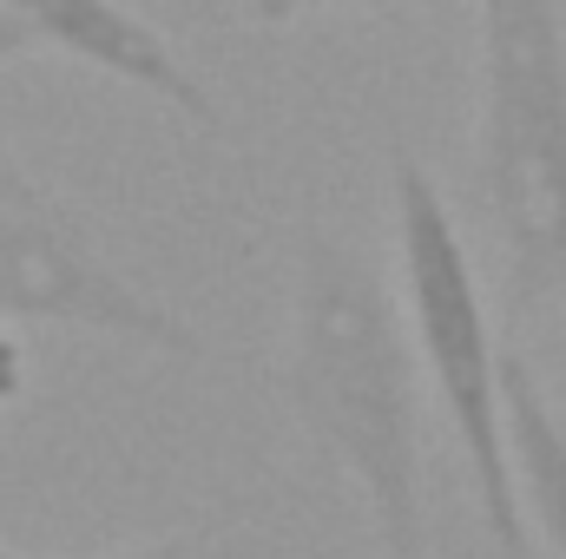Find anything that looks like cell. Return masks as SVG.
Segmentation results:
<instances>
[{"label":"cell","instance_id":"cell-5","mask_svg":"<svg viewBox=\"0 0 566 559\" xmlns=\"http://www.w3.org/2000/svg\"><path fill=\"white\" fill-rule=\"evenodd\" d=\"M7 7L27 20L33 46H53L60 60L133 86L151 106H171L191 126H218L224 119L218 93L198 80V66L145 13H133L126 0H7Z\"/></svg>","mask_w":566,"mask_h":559},{"label":"cell","instance_id":"cell-8","mask_svg":"<svg viewBox=\"0 0 566 559\" xmlns=\"http://www.w3.org/2000/svg\"><path fill=\"white\" fill-rule=\"evenodd\" d=\"M329 7H389V0H251V20L264 27H290L303 13H329Z\"/></svg>","mask_w":566,"mask_h":559},{"label":"cell","instance_id":"cell-7","mask_svg":"<svg viewBox=\"0 0 566 559\" xmlns=\"http://www.w3.org/2000/svg\"><path fill=\"white\" fill-rule=\"evenodd\" d=\"M27 395V342H20V323L0 316V415Z\"/></svg>","mask_w":566,"mask_h":559},{"label":"cell","instance_id":"cell-2","mask_svg":"<svg viewBox=\"0 0 566 559\" xmlns=\"http://www.w3.org/2000/svg\"><path fill=\"white\" fill-rule=\"evenodd\" d=\"M474 204L514 309L566 316V13L474 0Z\"/></svg>","mask_w":566,"mask_h":559},{"label":"cell","instance_id":"cell-9","mask_svg":"<svg viewBox=\"0 0 566 559\" xmlns=\"http://www.w3.org/2000/svg\"><path fill=\"white\" fill-rule=\"evenodd\" d=\"M198 527L191 534H165V540H145V547H133V553H113V559H198ZM0 559H27V553H13V547H0Z\"/></svg>","mask_w":566,"mask_h":559},{"label":"cell","instance_id":"cell-3","mask_svg":"<svg viewBox=\"0 0 566 559\" xmlns=\"http://www.w3.org/2000/svg\"><path fill=\"white\" fill-rule=\"evenodd\" d=\"M389 224H396V289H402L409 342L468 461L481 527L501 559H534V527L521 514L514 454H507V402H501L507 349L494 342L488 289L461 238V218L409 145L389 151Z\"/></svg>","mask_w":566,"mask_h":559},{"label":"cell","instance_id":"cell-1","mask_svg":"<svg viewBox=\"0 0 566 559\" xmlns=\"http://www.w3.org/2000/svg\"><path fill=\"white\" fill-rule=\"evenodd\" d=\"M422 362L409 342L402 289L382 264L310 224L296 238L283 395L303 434L349 474L369 507L382 559H434L422 500Z\"/></svg>","mask_w":566,"mask_h":559},{"label":"cell","instance_id":"cell-10","mask_svg":"<svg viewBox=\"0 0 566 559\" xmlns=\"http://www.w3.org/2000/svg\"><path fill=\"white\" fill-rule=\"evenodd\" d=\"M33 53V33H27V20L0 0V66H13V60H27Z\"/></svg>","mask_w":566,"mask_h":559},{"label":"cell","instance_id":"cell-6","mask_svg":"<svg viewBox=\"0 0 566 559\" xmlns=\"http://www.w3.org/2000/svg\"><path fill=\"white\" fill-rule=\"evenodd\" d=\"M501 402H507V454H514V487L534 540L554 559H566V421L554 415L534 362L521 349L501 356Z\"/></svg>","mask_w":566,"mask_h":559},{"label":"cell","instance_id":"cell-4","mask_svg":"<svg viewBox=\"0 0 566 559\" xmlns=\"http://www.w3.org/2000/svg\"><path fill=\"white\" fill-rule=\"evenodd\" d=\"M0 316L113 336L126 349L178 362L205 356V336L99 251L80 204H66L46 178H33L7 133H0Z\"/></svg>","mask_w":566,"mask_h":559}]
</instances>
